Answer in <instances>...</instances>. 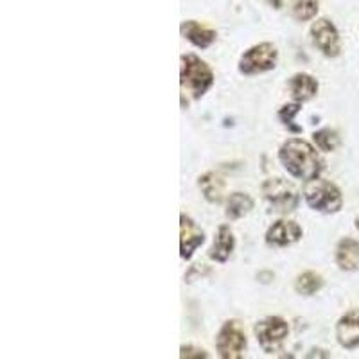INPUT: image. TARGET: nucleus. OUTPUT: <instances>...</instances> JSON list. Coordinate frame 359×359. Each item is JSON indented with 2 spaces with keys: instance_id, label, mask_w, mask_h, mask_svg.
<instances>
[{
  "instance_id": "nucleus-3",
  "label": "nucleus",
  "mask_w": 359,
  "mask_h": 359,
  "mask_svg": "<svg viewBox=\"0 0 359 359\" xmlns=\"http://www.w3.org/2000/svg\"><path fill=\"white\" fill-rule=\"evenodd\" d=\"M304 198L313 210L322 214L338 212L343 205V196L338 185L322 178L307 182L304 189Z\"/></svg>"
},
{
  "instance_id": "nucleus-20",
  "label": "nucleus",
  "mask_w": 359,
  "mask_h": 359,
  "mask_svg": "<svg viewBox=\"0 0 359 359\" xmlns=\"http://www.w3.org/2000/svg\"><path fill=\"white\" fill-rule=\"evenodd\" d=\"M313 140H314V144H316V147H318L320 151H323V153L334 151L336 147L339 146L338 131L331 130V128H323V130L314 131Z\"/></svg>"
},
{
  "instance_id": "nucleus-24",
  "label": "nucleus",
  "mask_w": 359,
  "mask_h": 359,
  "mask_svg": "<svg viewBox=\"0 0 359 359\" xmlns=\"http://www.w3.org/2000/svg\"><path fill=\"white\" fill-rule=\"evenodd\" d=\"M355 226H358V230H359V217H358V219H355Z\"/></svg>"
},
{
  "instance_id": "nucleus-13",
  "label": "nucleus",
  "mask_w": 359,
  "mask_h": 359,
  "mask_svg": "<svg viewBox=\"0 0 359 359\" xmlns=\"http://www.w3.org/2000/svg\"><path fill=\"white\" fill-rule=\"evenodd\" d=\"M233 248H236V237L230 230L229 224H221L217 229L216 237H214L212 248L208 252V257L216 262H226L232 255Z\"/></svg>"
},
{
  "instance_id": "nucleus-14",
  "label": "nucleus",
  "mask_w": 359,
  "mask_h": 359,
  "mask_svg": "<svg viewBox=\"0 0 359 359\" xmlns=\"http://www.w3.org/2000/svg\"><path fill=\"white\" fill-rule=\"evenodd\" d=\"M287 88H290V94L294 101L306 102L318 94V81L313 76H309V74L298 72L290 78Z\"/></svg>"
},
{
  "instance_id": "nucleus-1",
  "label": "nucleus",
  "mask_w": 359,
  "mask_h": 359,
  "mask_svg": "<svg viewBox=\"0 0 359 359\" xmlns=\"http://www.w3.org/2000/svg\"><path fill=\"white\" fill-rule=\"evenodd\" d=\"M278 160L293 178L311 180L320 178L325 169V162L316 151V147L302 139H290L278 149Z\"/></svg>"
},
{
  "instance_id": "nucleus-12",
  "label": "nucleus",
  "mask_w": 359,
  "mask_h": 359,
  "mask_svg": "<svg viewBox=\"0 0 359 359\" xmlns=\"http://www.w3.org/2000/svg\"><path fill=\"white\" fill-rule=\"evenodd\" d=\"M180 33L198 49H208L216 41V31L196 20H185L180 25Z\"/></svg>"
},
{
  "instance_id": "nucleus-8",
  "label": "nucleus",
  "mask_w": 359,
  "mask_h": 359,
  "mask_svg": "<svg viewBox=\"0 0 359 359\" xmlns=\"http://www.w3.org/2000/svg\"><path fill=\"white\" fill-rule=\"evenodd\" d=\"M311 40L325 57H336L341 53L338 29L329 18H318L311 25Z\"/></svg>"
},
{
  "instance_id": "nucleus-9",
  "label": "nucleus",
  "mask_w": 359,
  "mask_h": 359,
  "mask_svg": "<svg viewBox=\"0 0 359 359\" xmlns=\"http://www.w3.org/2000/svg\"><path fill=\"white\" fill-rule=\"evenodd\" d=\"M302 236L304 230L300 224L290 219H278L266 232V243L269 246H275V248H286V246L300 241Z\"/></svg>"
},
{
  "instance_id": "nucleus-15",
  "label": "nucleus",
  "mask_w": 359,
  "mask_h": 359,
  "mask_svg": "<svg viewBox=\"0 0 359 359\" xmlns=\"http://www.w3.org/2000/svg\"><path fill=\"white\" fill-rule=\"evenodd\" d=\"M334 261L341 271H355L359 269V241L352 237H345L336 246Z\"/></svg>"
},
{
  "instance_id": "nucleus-7",
  "label": "nucleus",
  "mask_w": 359,
  "mask_h": 359,
  "mask_svg": "<svg viewBox=\"0 0 359 359\" xmlns=\"http://www.w3.org/2000/svg\"><path fill=\"white\" fill-rule=\"evenodd\" d=\"M246 334L241 323L236 320L224 322L217 332L216 351L223 359H241L245 355Z\"/></svg>"
},
{
  "instance_id": "nucleus-21",
  "label": "nucleus",
  "mask_w": 359,
  "mask_h": 359,
  "mask_svg": "<svg viewBox=\"0 0 359 359\" xmlns=\"http://www.w3.org/2000/svg\"><path fill=\"white\" fill-rule=\"evenodd\" d=\"M300 104L302 102H293V104H286V107H282L280 111H278V118L282 121V124L284 126L290 128L291 131H302V128L300 126H294V115L300 111Z\"/></svg>"
},
{
  "instance_id": "nucleus-18",
  "label": "nucleus",
  "mask_w": 359,
  "mask_h": 359,
  "mask_svg": "<svg viewBox=\"0 0 359 359\" xmlns=\"http://www.w3.org/2000/svg\"><path fill=\"white\" fill-rule=\"evenodd\" d=\"M323 287V278L322 275L316 271H304L302 275H298L294 280V291L304 297H313L318 293Z\"/></svg>"
},
{
  "instance_id": "nucleus-17",
  "label": "nucleus",
  "mask_w": 359,
  "mask_h": 359,
  "mask_svg": "<svg viewBox=\"0 0 359 359\" xmlns=\"http://www.w3.org/2000/svg\"><path fill=\"white\" fill-rule=\"evenodd\" d=\"M252 208L253 200L250 194H246V192H233V194H230L229 201H226L224 216L229 217L230 221H237L241 219L243 216H246Z\"/></svg>"
},
{
  "instance_id": "nucleus-23",
  "label": "nucleus",
  "mask_w": 359,
  "mask_h": 359,
  "mask_svg": "<svg viewBox=\"0 0 359 359\" xmlns=\"http://www.w3.org/2000/svg\"><path fill=\"white\" fill-rule=\"evenodd\" d=\"M266 2H268L273 9H280L282 4H284V0H266Z\"/></svg>"
},
{
  "instance_id": "nucleus-4",
  "label": "nucleus",
  "mask_w": 359,
  "mask_h": 359,
  "mask_svg": "<svg viewBox=\"0 0 359 359\" xmlns=\"http://www.w3.org/2000/svg\"><path fill=\"white\" fill-rule=\"evenodd\" d=\"M262 196L273 212H293L300 203V194L291 182L284 178H269L262 184Z\"/></svg>"
},
{
  "instance_id": "nucleus-16",
  "label": "nucleus",
  "mask_w": 359,
  "mask_h": 359,
  "mask_svg": "<svg viewBox=\"0 0 359 359\" xmlns=\"http://www.w3.org/2000/svg\"><path fill=\"white\" fill-rule=\"evenodd\" d=\"M198 187L203 192L205 200L208 203H221L224 200V192H226V182L219 172L208 171L200 176L198 180Z\"/></svg>"
},
{
  "instance_id": "nucleus-22",
  "label": "nucleus",
  "mask_w": 359,
  "mask_h": 359,
  "mask_svg": "<svg viewBox=\"0 0 359 359\" xmlns=\"http://www.w3.org/2000/svg\"><path fill=\"white\" fill-rule=\"evenodd\" d=\"M180 358L182 359H201V358H208L207 351L203 348H198L194 345H182L180 348Z\"/></svg>"
},
{
  "instance_id": "nucleus-10",
  "label": "nucleus",
  "mask_w": 359,
  "mask_h": 359,
  "mask_svg": "<svg viewBox=\"0 0 359 359\" xmlns=\"http://www.w3.org/2000/svg\"><path fill=\"white\" fill-rule=\"evenodd\" d=\"M205 243V232L198 226L187 214L180 216V255L182 259H191L192 253L196 252Z\"/></svg>"
},
{
  "instance_id": "nucleus-11",
  "label": "nucleus",
  "mask_w": 359,
  "mask_h": 359,
  "mask_svg": "<svg viewBox=\"0 0 359 359\" xmlns=\"http://www.w3.org/2000/svg\"><path fill=\"white\" fill-rule=\"evenodd\" d=\"M336 339L343 348L354 351L359 347V309H351L336 323Z\"/></svg>"
},
{
  "instance_id": "nucleus-2",
  "label": "nucleus",
  "mask_w": 359,
  "mask_h": 359,
  "mask_svg": "<svg viewBox=\"0 0 359 359\" xmlns=\"http://www.w3.org/2000/svg\"><path fill=\"white\" fill-rule=\"evenodd\" d=\"M180 85L184 95H191L192 99H201L214 85V72L201 57L194 54H184L180 57Z\"/></svg>"
},
{
  "instance_id": "nucleus-6",
  "label": "nucleus",
  "mask_w": 359,
  "mask_h": 359,
  "mask_svg": "<svg viewBox=\"0 0 359 359\" xmlns=\"http://www.w3.org/2000/svg\"><path fill=\"white\" fill-rule=\"evenodd\" d=\"M253 331H255L262 351L266 354H275V352L280 351L284 341H286L287 334H290V325L280 316H268V318L261 320Z\"/></svg>"
},
{
  "instance_id": "nucleus-19",
  "label": "nucleus",
  "mask_w": 359,
  "mask_h": 359,
  "mask_svg": "<svg viewBox=\"0 0 359 359\" xmlns=\"http://www.w3.org/2000/svg\"><path fill=\"white\" fill-rule=\"evenodd\" d=\"M291 4V15L297 18L298 22H309L316 17L318 13V0H290Z\"/></svg>"
},
{
  "instance_id": "nucleus-5",
  "label": "nucleus",
  "mask_w": 359,
  "mask_h": 359,
  "mask_svg": "<svg viewBox=\"0 0 359 359\" xmlns=\"http://www.w3.org/2000/svg\"><path fill=\"white\" fill-rule=\"evenodd\" d=\"M278 62V50L273 43L262 41L245 50L239 60V72L243 76H257L273 70Z\"/></svg>"
}]
</instances>
